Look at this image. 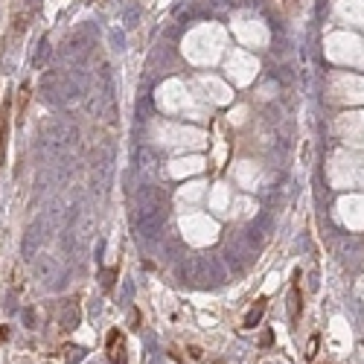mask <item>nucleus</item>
I'll list each match as a JSON object with an SVG mask.
<instances>
[{
	"instance_id": "obj_1",
	"label": "nucleus",
	"mask_w": 364,
	"mask_h": 364,
	"mask_svg": "<svg viewBox=\"0 0 364 364\" xmlns=\"http://www.w3.org/2000/svg\"><path fill=\"white\" fill-rule=\"evenodd\" d=\"M108 359L111 364H126V341H123V332H108Z\"/></svg>"
},
{
	"instance_id": "obj_2",
	"label": "nucleus",
	"mask_w": 364,
	"mask_h": 364,
	"mask_svg": "<svg viewBox=\"0 0 364 364\" xmlns=\"http://www.w3.org/2000/svg\"><path fill=\"white\" fill-rule=\"evenodd\" d=\"M262 312H265V300H260V303H257V306H253V309L248 312V318H245V326H253V323H257Z\"/></svg>"
}]
</instances>
